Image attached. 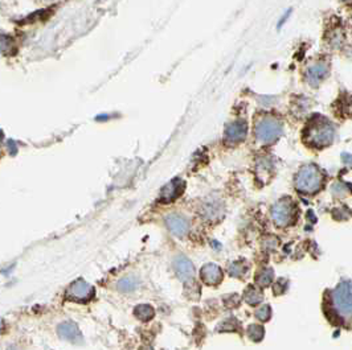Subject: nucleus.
Returning a JSON list of instances; mask_svg holds the SVG:
<instances>
[{
  "instance_id": "f257e3e1",
  "label": "nucleus",
  "mask_w": 352,
  "mask_h": 350,
  "mask_svg": "<svg viewBox=\"0 0 352 350\" xmlns=\"http://www.w3.org/2000/svg\"><path fill=\"white\" fill-rule=\"evenodd\" d=\"M336 137V126L323 114H312L304 123L302 140L308 148L322 151L334 144Z\"/></svg>"
},
{
  "instance_id": "f03ea898",
  "label": "nucleus",
  "mask_w": 352,
  "mask_h": 350,
  "mask_svg": "<svg viewBox=\"0 0 352 350\" xmlns=\"http://www.w3.org/2000/svg\"><path fill=\"white\" fill-rule=\"evenodd\" d=\"M326 175L315 164H306L298 171L294 178L296 189L302 194H315L323 188Z\"/></svg>"
},
{
  "instance_id": "7ed1b4c3",
  "label": "nucleus",
  "mask_w": 352,
  "mask_h": 350,
  "mask_svg": "<svg viewBox=\"0 0 352 350\" xmlns=\"http://www.w3.org/2000/svg\"><path fill=\"white\" fill-rule=\"evenodd\" d=\"M331 76V56L320 54L310 60L303 70L304 82L311 88H319Z\"/></svg>"
},
{
  "instance_id": "20e7f679",
  "label": "nucleus",
  "mask_w": 352,
  "mask_h": 350,
  "mask_svg": "<svg viewBox=\"0 0 352 350\" xmlns=\"http://www.w3.org/2000/svg\"><path fill=\"white\" fill-rule=\"evenodd\" d=\"M284 132V123L275 115L265 114L255 122L254 133L257 140L262 144H271L278 140Z\"/></svg>"
},
{
  "instance_id": "39448f33",
  "label": "nucleus",
  "mask_w": 352,
  "mask_h": 350,
  "mask_svg": "<svg viewBox=\"0 0 352 350\" xmlns=\"http://www.w3.org/2000/svg\"><path fill=\"white\" fill-rule=\"evenodd\" d=\"M334 306L343 317H352V282L340 283L334 291Z\"/></svg>"
},
{
  "instance_id": "423d86ee",
  "label": "nucleus",
  "mask_w": 352,
  "mask_h": 350,
  "mask_svg": "<svg viewBox=\"0 0 352 350\" xmlns=\"http://www.w3.org/2000/svg\"><path fill=\"white\" fill-rule=\"evenodd\" d=\"M296 205L290 198L279 200L271 209V218L278 226H288L296 219Z\"/></svg>"
},
{
  "instance_id": "0eeeda50",
  "label": "nucleus",
  "mask_w": 352,
  "mask_h": 350,
  "mask_svg": "<svg viewBox=\"0 0 352 350\" xmlns=\"http://www.w3.org/2000/svg\"><path fill=\"white\" fill-rule=\"evenodd\" d=\"M324 40H326L328 49H342V46L346 44V40H347L346 28H344L340 19H338V17L330 19L327 31L324 35Z\"/></svg>"
},
{
  "instance_id": "6e6552de",
  "label": "nucleus",
  "mask_w": 352,
  "mask_h": 350,
  "mask_svg": "<svg viewBox=\"0 0 352 350\" xmlns=\"http://www.w3.org/2000/svg\"><path fill=\"white\" fill-rule=\"evenodd\" d=\"M68 294L73 300L84 302V300H89V299L93 296V288H92V286H89L85 280L78 279V280H76V282L70 286Z\"/></svg>"
},
{
  "instance_id": "1a4fd4ad",
  "label": "nucleus",
  "mask_w": 352,
  "mask_h": 350,
  "mask_svg": "<svg viewBox=\"0 0 352 350\" xmlns=\"http://www.w3.org/2000/svg\"><path fill=\"white\" fill-rule=\"evenodd\" d=\"M167 227L170 229V231L176 237H184L188 230H190V223L186 218L179 214H170L166 218Z\"/></svg>"
},
{
  "instance_id": "9d476101",
  "label": "nucleus",
  "mask_w": 352,
  "mask_h": 350,
  "mask_svg": "<svg viewBox=\"0 0 352 350\" xmlns=\"http://www.w3.org/2000/svg\"><path fill=\"white\" fill-rule=\"evenodd\" d=\"M174 268L182 282H190L194 278L195 270L192 263L186 257H176L174 261Z\"/></svg>"
},
{
  "instance_id": "9b49d317",
  "label": "nucleus",
  "mask_w": 352,
  "mask_h": 350,
  "mask_svg": "<svg viewBox=\"0 0 352 350\" xmlns=\"http://www.w3.org/2000/svg\"><path fill=\"white\" fill-rule=\"evenodd\" d=\"M247 131H248V126L247 123L244 121H237L235 123L228 126L227 132H225V140L228 143H239V141L244 140L245 136H247Z\"/></svg>"
},
{
  "instance_id": "f8f14e48",
  "label": "nucleus",
  "mask_w": 352,
  "mask_h": 350,
  "mask_svg": "<svg viewBox=\"0 0 352 350\" xmlns=\"http://www.w3.org/2000/svg\"><path fill=\"white\" fill-rule=\"evenodd\" d=\"M200 276H201L202 282L208 286H216L223 280V272L220 270V267L212 264V263L202 267L200 271Z\"/></svg>"
},
{
  "instance_id": "ddd939ff",
  "label": "nucleus",
  "mask_w": 352,
  "mask_h": 350,
  "mask_svg": "<svg viewBox=\"0 0 352 350\" xmlns=\"http://www.w3.org/2000/svg\"><path fill=\"white\" fill-rule=\"evenodd\" d=\"M58 334L64 340H68L70 342H76V344H80L82 341V336L78 330L77 325L73 324V322H64L58 325Z\"/></svg>"
},
{
  "instance_id": "4468645a",
  "label": "nucleus",
  "mask_w": 352,
  "mask_h": 350,
  "mask_svg": "<svg viewBox=\"0 0 352 350\" xmlns=\"http://www.w3.org/2000/svg\"><path fill=\"white\" fill-rule=\"evenodd\" d=\"M183 190V184L180 180H174L171 181L168 185H166L162 189V193H160V198L163 201H172L175 198L178 197L180 192Z\"/></svg>"
},
{
  "instance_id": "2eb2a0df",
  "label": "nucleus",
  "mask_w": 352,
  "mask_h": 350,
  "mask_svg": "<svg viewBox=\"0 0 352 350\" xmlns=\"http://www.w3.org/2000/svg\"><path fill=\"white\" fill-rule=\"evenodd\" d=\"M134 314H135L141 321H149V320L154 317V309H152V306H151L141 304V306H135Z\"/></svg>"
},
{
  "instance_id": "dca6fc26",
  "label": "nucleus",
  "mask_w": 352,
  "mask_h": 350,
  "mask_svg": "<svg viewBox=\"0 0 352 350\" xmlns=\"http://www.w3.org/2000/svg\"><path fill=\"white\" fill-rule=\"evenodd\" d=\"M244 299H245V302L249 303L251 306H254V304H257V303H259L261 300H262V294H261L258 290H255L254 287L251 286L248 287V290L245 291Z\"/></svg>"
},
{
  "instance_id": "f3484780",
  "label": "nucleus",
  "mask_w": 352,
  "mask_h": 350,
  "mask_svg": "<svg viewBox=\"0 0 352 350\" xmlns=\"http://www.w3.org/2000/svg\"><path fill=\"white\" fill-rule=\"evenodd\" d=\"M138 286V280L133 276H129V278H123L118 282V290L122 291V292H131L137 288Z\"/></svg>"
},
{
  "instance_id": "a211bd4d",
  "label": "nucleus",
  "mask_w": 352,
  "mask_h": 350,
  "mask_svg": "<svg viewBox=\"0 0 352 350\" xmlns=\"http://www.w3.org/2000/svg\"><path fill=\"white\" fill-rule=\"evenodd\" d=\"M248 267L244 266V262L239 261V262H233L231 266H229V274L235 278H240L243 276L245 272H247Z\"/></svg>"
},
{
  "instance_id": "6ab92c4d",
  "label": "nucleus",
  "mask_w": 352,
  "mask_h": 350,
  "mask_svg": "<svg viewBox=\"0 0 352 350\" xmlns=\"http://www.w3.org/2000/svg\"><path fill=\"white\" fill-rule=\"evenodd\" d=\"M223 212L220 209V205H216V204H210V205L205 206V210H204V216H205L208 219H216V218H220L223 216Z\"/></svg>"
},
{
  "instance_id": "aec40b11",
  "label": "nucleus",
  "mask_w": 352,
  "mask_h": 350,
  "mask_svg": "<svg viewBox=\"0 0 352 350\" xmlns=\"http://www.w3.org/2000/svg\"><path fill=\"white\" fill-rule=\"evenodd\" d=\"M248 336L253 341H261L263 337V328L259 325H251L248 328Z\"/></svg>"
},
{
  "instance_id": "412c9836",
  "label": "nucleus",
  "mask_w": 352,
  "mask_h": 350,
  "mask_svg": "<svg viewBox=\"0 0 352 350\" xmlns=\"http://www.w3.org/2000/svg\"><path fill=\"white\" fill-rule=\"evenodd\" d=\"M271 280H273V271H271L270 268H266V270L261 271V274H259L258 278H257V282H258V284L261 287L269 286V284L271 283Z\"/></svg>"
},
{
  "instance_id": "4be33fe9",
  "label": "nucleus",
  "mask_w": 352,
  "mask_h": 350,
  "mask_svg": "<svg viewBox=\"0 0 352 350\" xmlns=\"http://www.w3.org/2000/svg\"><path fill=\"white\" fill-rule=\"evenodd\" d=\"M270 308H269V306H261L259 309H257V312H255V317L258 318V320H261V321H267L269 318H270Z\"/></svg>"
},
{
  "instance_id": "5701e85b",
  "label": "nucleus",
  "mask_w": 352,
  "mask_h": 350,
  "mask_svg": "<svg viewBox=\"0 0 352 350\" xmlns=\"http://www.w3.org/2000/svg\"><path fill=\"white\" fill-rule=\"evenodd\" d=\"M347 19H348V23H350V27L352 28V0L350 1V4H348V8H347Z\"/></svg>"
},
{
  "instance_id": "b1692460",
  "label": "nucleus",
  "mask_w": 352,
  "mask_h": 350,
  "mask_svg": "<svg viewBox=\"0 0 352 350\" xmlns=\"http://www.w3.org/2000/svg\"><path fill=\"white\" fill-rule=\"evenodd\" d=\"M8 350H19V349H17V348H13L12 346V348H8Z\"/></svg>"
}]
</instances>
